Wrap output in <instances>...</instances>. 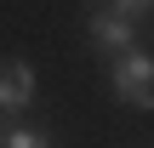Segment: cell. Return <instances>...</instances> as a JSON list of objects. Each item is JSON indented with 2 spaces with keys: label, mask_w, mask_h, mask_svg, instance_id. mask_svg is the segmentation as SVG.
Here are the masks:
<instances>
[{
  "label": "cell",
  "mask_w": 154,
  "mask_h": 148,
  "mask_svg": "<svg viewBox=\"0 0 154 148\" xmlns=\"http://www.w3.org/2000/svg\"><path fill=\"white\" fill-rule=\"evenodd\" d=\"M109 91L126 103V108H154V51L143 46H131V51H120V57H109Z\"/></svg>",
  "instance_id": "1"
},
{
  "label": "cell",
  "mask_w": 154,
  "mask_h": 148,
  "mask_svg": "<svg viewBox=\"0 0 154 148\" xmlns=\"http://www.w3.org/2000/svg\"><path fill=\"white\" fill-rule=\"evenodd\" d=\"M137 29H143V23H131V17L109 11V6H97V11L86 17V34H91V46H97L103 57H120V51H131V46H137Z\"/></svg>",
  "instance_id": "2"
},
{
  "label": "cell",
  "mask_w": 154,
  "mask_h": 148,
  "mask_svg": "<svg viewBox=\"0 0 154 148\" xmlns=\"http://www.w3.org/2000/svg\"><path fill=\"white\" fill-rule=\"evenodd\" d=\"M34 103V68L23 63V57H6L0 63V114L11 120V114H23Z\"/></svg>",
  "instance_id": "3"
},
{
  "label": "cell",
  "mask_w": 154,
  "mask_h": 148,
  "mask_svg": "<svg viewBox=\"0 0 154 148\" xmlns=\"http://www.w3.org/2000/svg\"><path fill=\"white\" fill-rule=\"evenodd\" d=\"M0 148H57V143H51V131H46V125H29V120L17 114V120H6Z\"/></svg>",
  "instance_id": "4"
},
{
  "label": "cell",
  "mask_w": 154,
  "mask_h": 148,
  "mask_svg": "<svg viewBox=\"0 0 154 148\" xmlns=\"http://www.w3.org/2000/svg\"><path fill=\"white\" fill-rule=\"evenodd\" d=\"M109 11H120V17H131V23H149L154 17V0H103Z\"/></svg>",
  "instance_id": "5"
},
{
  "label": "cell",
  "mask_w": 154,
  "mask_h": 148,
  "mask_svg": "<svg viewBox=\"0 0 154 148\" xmlns=\"http://www.w3.org/2000/svg\"><path fill=\"white\" fill-rule=\"evenodd\" d=\"M0 137H6V114H0Z\"/></svg>",
  "instance_id": "6"
}]
</instances>
